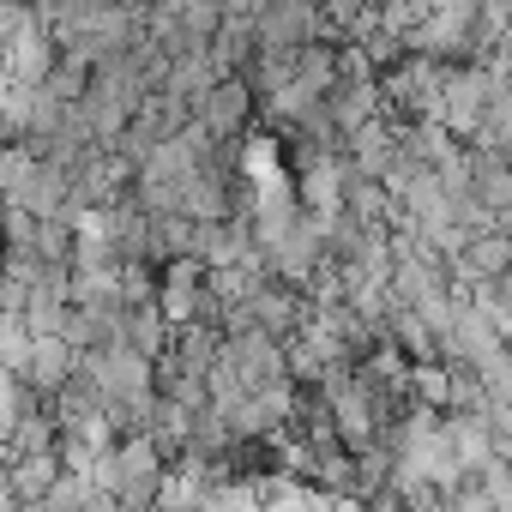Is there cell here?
I'll return each instance as SVG.
<instances>
[{
	"instance_id": "cell-1",
	"label": "cell",
	"mask_w": 512,
	"mask_h": 512,
	"mask_svg": "<svg viewBox=\"0 0 512 512\" xmlns=\"http://www.w3.org/2000/svg\"><path fill=\"white\" fill-rule=\"evenodd\" d=\"M169 470H175V458H169L151 434H127L115 452L97 458L91 482H97L103 494H115L127 512H151V506L163 500V488H169Z\"/></svg>"
},
{
	"instance_id": "cell-2",
	"label": "cell",
	"mask_w": 512,
	"mask_h": 512,
	"mask_svg": "<svg viewBox=\"0 0 512 512\" xmlns=\"http://www.w3.org/2000/svg\"><path fill=\"white\" fill-rule=\"evenodd\" d=\"M446 79H452L446 61H434V55H404L392 73H380L386 115H392V121H440V115H446Z\"/></svg>"
},
{
	"instance_id": "cell-3",
	"label": "cell",
	"mask_w": 512,
	"mask_h": 512,
	"mask_svg": "<svg viewBox=\"0 0 512 512\" xmlns=\"http://www.w3.org/2000/svg\"><path fill=\"white\" fill-rule=\"evenodd\" d=\"M512 79H500L494 67H482V61H470V67H452V79H446V127H452V139L458 145H482L488 139V115H494V103H500V91H506Z\"/></svg>"
},
{
	"instance_id": "cell-4",
	"label": "cell",
	"mask_w": 512,
	"mask_h": 512,
	"mask_svg": "<svg viewBox=\"0 0 512 512\" xmlns=\"http://www.w3.org/2000/svg\"><path fill=\"white\" fill-rule=\"evenodd\" d=\"M253 115H260V97H253V85H247L241 73H235V79H223V85L199 103V127H205L211 139H223V145L247 139Z\"/></svg>"
},
{
	"instance_id": "cell-5",
	"label": "cell",
	"mask_w": 512,
	"mask_h": 512,
	"mask_svg": "<svg viewBox=\"0 0 512 512\" xmlns=\"http://www.w3.org/2000/svg\"><path fill=\"white\" fill-rule=\"evenodd\" d=\"M205 290H211V266H205V260H169V266H163V290H157L163 320H169L175 332L199 326V302H205Z\"/></svg>"
},
{
	"instance_id": "cell-6",
	"label": "cell",
	"mask_w": 512,
	"mask_h": 512,
	"mask_svg": "<svg viewBox=\"0 0 512 512\" xmlns=\"http://www.w3.org/2000/svg\"><path fill=\"white\" fill-rule=\"evenodd\" d=\"M73 374H79V350H73L61 332H37V350H31L25 380H31L43 398H61V392L73 386Z\"/></svg>"
},
{
	"instance_id": "cell-7",
	"label": "cell",
	"mask_w": 512,
	"mask_h": 512,
	"mask_svg": "<svg viewBox=\"0 0 512 512\" xmlns=\"http://www.w3.org/2000/svg\"><path fill=\"white\" fill-rule=\"evenodd\" d=\"M67 476L61 452H43V458H13L7 464V506H43L55 494V482Z\"/></svg>"
},
{
	"instance_id": "cell-8",
	"label": "cell",
	"mask_w": 512,
	"mask_h": 512,
	"mask_svg": "<svg viewBox=\"0 0 512 512\" xmlns=\"http://www.w3.org/2000/svg\"><path fill=\"white\" fill-rule=\"evenodd\" d=\"M121 338H127V344H133L139 356H151V362H163V356L175 350V326L163 320V308H157V302L133 308V314H127V332H121Z\"/></svg>"
},
{
	"instance_id": "cell-9",
	"label": "cell",
	"mask_w": 512,
	"mask_h": 512,
	"mask_svg": "<svg viewBox=\"0 0 512 512\" xmlns=\"http://www.w3.org/2000/svg\"><path fill=\"white\" fill-rule=\"evenodd\" d=\"M205 512H266V476H229V482H217Z\"/></svg>"
},
{
	"instance_id": "cell-10",
	"label": "cell",
	"mask_w": 512,
	"mask_h": 512,
	"mask_svg": "<svg viewBox=\"0 0 512 512\" xmlns=\"http://www.w3.org/2000/svg\"><path fill=\"white\" fill-rule=\"evenodd\" d=\"M91 79H97V67H91V61H73V55H61V61H55V73H49L43 85H49V91H55V97L73 109V103H85V97H91Z\"/></svg>"
},
{
	"instance_id": "cell-11",
	"label": "cell",
	"mask_w": 512,
	"mask_h": 512,
	"mask_svg": "<svg viewBox=\"0 0 512 512\" xmlns=\"http://www.w3.org/2000/svg\"><path fill=\"white\" fill-rule=\"evenodd\" d=\"M410 392H416V404H428V410H452V368H446V362H416Z\"/></svg>"
},
{
	"instance_id": "cell-12",
	"label": "cell",
	"mask_w": 512,
	"mask_h": 512,
	"mask_svg": "<svg viewBox=\"0 0 512 512\" xmlns=\"http://www.w3.org/2000/svg\"><path fill=\"white\" fill-rule=\"evenodd\" d=\"M482 145H500V151H512V85L500 91V103H494V115H488V139Z\"/></svg>"
},
{
	"instance_id": "cell-13",
	"label": "cell",
	"mask_w": 512,
	"mask_h": 512,
	"mask_svg": "<svg viewBox=\"0 0 512 512\" xmlns=\"http://www.w3.org/2000/svg\"><path fill=\"white\" fill-rule=\"evenodd\" d=\"M320 512H368L362 494H320Z\"/></svg>"
}]
</instances>
